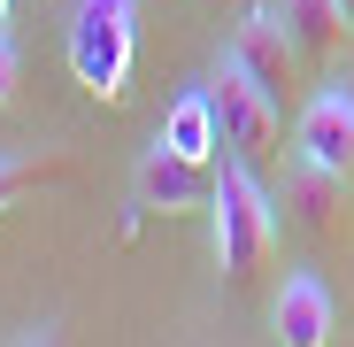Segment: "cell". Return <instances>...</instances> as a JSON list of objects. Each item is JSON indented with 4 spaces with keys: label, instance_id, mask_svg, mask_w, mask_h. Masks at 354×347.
Here are the masks:
<instances>
[{
    "label": "cell",
    "instance_id": "8992f818",
    "mask_svg": "<svg viewBox=\"0 0 354 347\" xmlns=\"http://www.w3.org/2000/svg\"><path fill=\"white\" fill-rule=\"evenodd\" d=\"M292 147H301V162H324V170H346L354 178V93L346 85L308 93L301 124H292Z\"/></svg>",
    "mask_w": 354,
    "mask_h": 347
},
{
    "label": "cell",
    "instance_id": "7c38bea8",
    "mask_svg": "<svg viewBox=\"0 0 354 347\" xmlns=\"http://www.w3.org/2000/svg\"><path fill=\"white\" fill-rule=\"evenodd\" d=\"M16 85H24V54H16V39L0 31V108L16 100Z\"/></svg>",
    "mask_w": 354,
    "mask_h": 347
},
{
    "label": "cell",
    "instance_id": "5b68a950",
    "mask_svg": "<svg viewBox=\"0 0 354 347\" xmlns=\"http://www.w3.org/2000/svg\"><path fill=\"white\" fill-rule=\"evenodd\" d=\"M231 62H239L247 78H262L270 93H292V85H301V62H308V54H301V39H292V24L277 16V8H247L239 24H231Z\"/></svg>",
    "mask_w": 354,
    "mask_h": 347
},
{
    "label": "cell",
    "instance_id": "52a82bcc",
    "mask_svg": "<svg viewBox=\"0 0 354 347\" xmlns=\"http://www.w3.org/2000/svg\"><path fill=\"white\" fill-rule=\"evenodd\" d=\"M270 324H277V339L285 347H324L331 339V294H324V278L316 270H292L285 278V294H277V309H270Z\"/></svg>",
    "mask_w": 354,
    "mask_h": 347
},
{
    "label": "cell",
    "instance_id": "30bf717a",
    "mask_svg": "<svg viewBox=\"0 0 354 347\" xmlns=\"http://www.w3.org/2000/svg\"><path fill=\"white\" fill-rule=\"evenodd\" d=\"M154 139H169L177 154H193V162H216V154H223V124H216V100H208V85L177 100V108H169V124H162Z\"/></svg>",
    "mask_w": 354,
    "mask_h": 347
},
{
    "label": "cell",
    "instance_id": "277c9868",
    "mask_svg": "<svg viewBox=\"0 0 354 347\" xmlns=\"http://www.w3.org/2000/svg\"><path fill=\"white\" fill-rule=\"evenodd\" d=\"M208 193H216V170L193 162V154H177L169 139H154L139 154V170H131V208H147V216H185Z\"/></svg>",
    "mask_w": 354,
    "mask_h": 347
},
{
    "label": "cell",
    "instance_id": "6da1fadb",
    "mask_svg": "<svg viewBox=\"0 0 354 347\" xmlns=\"http://www.w3.org/2000/svg\"><path fill=\"white\" fill-rule=\"evenodd\" d=\"M208 216H216V270L231 285H247L270 247H277V208L262 193V170L239 162V154H223L216 162V193H208Z\"/></svg>",
    "mask_w": 354,
    "mask_h": 347
},
{
    "label": "cell",
    "instance_id": "3957f363",
    "mask_svg": "<svg viewBox=\"0 0 354 347\" xmlns=\"http://www.w3.org/2000/svg\"><path fill=\"white\" fill-rule=\"evenodd\" d=\"M208 100H216L223 147L239 154V162H254V170H277V162H285V116H277V93H270L262 78H247L231 54H223L216 78H208Z\"/></svg>",
    "mask_w": 354,
    "mask_h": 347
},
{
    "label": "cell",
    "instance_id": "8fae6325",
    "mask_svg": "<svg viewBox=\"0 0 354 347\" xmlns=\"http://www.w3.org/2000/svg\"><path fill=\"white\" fill-rule=\"evenodd\" d=\"M70 154L62 147H39V154H0V208H8L24 186H39V178H54V170H62Z\"/></svg>",
    "mask_w": 354,
    "mask_h": 347
},
{
    "label": "cell",
    "instance_id": "ba28073f",
    "mask_svg": "<svg viewBox=\"0 0 354 347\" xmlns=\"http://www.w3.org/2000/svg\"><path fill=\"white\" fill-rule=\"evenodd\" d=\"M277 16L292 24V39H301L308 62H331V54L354 39V8L346 0H277Z\"/></svg>",
    "mask_w": 354,
    "mask_h": 347
},
{
    "label": "cell",
    "instance_id": "7a4b0ae2",
    "mask_svg": "<svg viewBox=\"0 0 354 347\" xmlns=\"http://www.w3.org/2000/svg\"><path fill=\"white\" fill-rule=\"evenodd\" d=\"M139 54V0H70V78L93 100H124Z\"/></svg>",
    "mask_w": 354,
    "mask_h": 347
},
{
    "label": "cell",
    "instance_id": "9c48e42d",
    "mask_svg": "<svg viewBox=\"0 0 354 347\" xmlns=\"http://www.w3.org/2000/svg\"><path fill=\"white\" fill-rule=\"evenodd\" d=\"M346 170H324V162H292L285 170V216L292 224H308V231H324L331 216H339V201H346Z\"/></svg>",
    "mask_w": 354,
    "mask_h": 347
},
{
    "label": "cell",
    "instance_id": "5bb4252c",
    "mask_svg": "<svg viewBox=\"0 0 354 347\" xmlns=\"http://www.w3.org/2000/svg\"><path fill=\"white\" fill-rule=\"evenodd\" d=\"M346 8H354V0H346Z\"/></svg>",
    "mask_w": 354,
    "mask_h": 347
},
{
    "label": "cell",
    "instance_id": "4fadbf2b",
    "mask_svg": "<svg viewBox=\"0 0 354 347\" xmlns=\"http://www.w3.org/2000/svg\"><path fill=\"white\" fill-rule=\"evenodd\" d=\"M0 31H8V0H0Z\"/></svg>",
    "mask_w": 354,
    "mask_h": 347
}]
</instances>
